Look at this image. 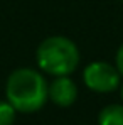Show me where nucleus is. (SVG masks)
<instances>
[{
  "label": "nucleus",
  "mask_w": 123,
  "mask_h": 125,
  "mask_svg": "<svg viewBox=\"0 0 123 125\" xmlns=\"http://www.w3.org/2000/svg\"><path fill=\"white\" fill-rule=\"evenodd\" d=\"M47 86L49 83L39 69L17 68L7 78L5 96L19 113H34L49 100Z\"/></svg>",
  "instance_id": "1"
},
{
  "label": "nucleus",
  "mask_w": 123,
  "mask_h": 125,
  "mask_svg": "<svg viewBox=\"0 0 123 125\" xmlns=\"http://www.w3.org/2000/svg\"><path fill=\"white\" fill-rule=\"evenodd\" d=\"M39 69L51 76H69L79 66L81 56L74 42L64 36H51L39 44L36 51Z\"/></svg>",
  "instance_id": "2"
},
{
  "label": "nucleus",
  "mask_w": 123,
  "mask_h": 125,
  "mask_svg": "<svg viewBox=\"0 0 123 125\" xmlns=\"http://www.w3.org/2000/svg\"><path fill=\"white\" fill-rule=\"evenodd\" d=\"M84 84L96 93H110L120 86L122 74L116 69V66L106 61L89 62L83 71Z\"/></svg>",
  "instance_id": "3"
},
{
  "label": "nucleus",
  "mask_w": 123,
  "mask_h": 125,
  "mask_svg": "<svg viewBox=\"0 0 123 125\" xmlns=\"http://www.w3.org/2000/svg\"><path fill=\"white\" fill-rule=\"evenodd\" d=\"M47 96L57 106H71L78 98V86L69 76H54L47 86Z\"/></svg>",
  "instance_id": "4"
},
{
  "label": "nucleus",
  "mask_w": 123,
  "mask_h": 125,
  "mask_svg": "<svg viewBox=\"0 0 123 125\" xmlns=\"http://www.w3.org/2000/svg\"><path fill=\"white\" fill-rule=\"evenodd\" d=\"M98 125H123V105H106L98 115Z\"/></svg>",
  "instance_id": "5"
},
{
  "label": "nucleus",
  "mask_w": 123,
  "mask_h": 125,
  "mask_svg": "<svg viewBox=\"0 0 123 125\" xmlns=\"http://www.w3.org/2000/svg\"><path fill=\"white\" fill-rule=\"evenodd\" d=\"M17 110L7 100H0V125H14Z\"/></svg>",
  "instance_id": "6"
},
{
  "label": "nucleus",
  "mask_w": 123,
  "mask_h": 125,
  "mask_svg": "<svg viewBox=\"0 0 123 125\" xmlns=\"http://www.w3.org/2000/svg\"><path fill=\"white\" fill-rule=\"evenodd\" d=\"M115 66H116V69L120 71V74L123 76V44L118 47V51H116V58H115Z\"/></svg>",
  "instance_id": "7"
},
{
  "label": "nucleus",
  "mask_w": 123,
  "mask_h": 125,
  "mask_svg": "<svg viewBox=\"0 0 123 125\" xmlns=\"http://www.w3.org/2000/svg\"><path fill=\"white\" fill-rule=\"evenodd\" d=\"M122 100H123V84H122Z\"/></svg>",
  "instance_id": "8"
}]
</instances>
